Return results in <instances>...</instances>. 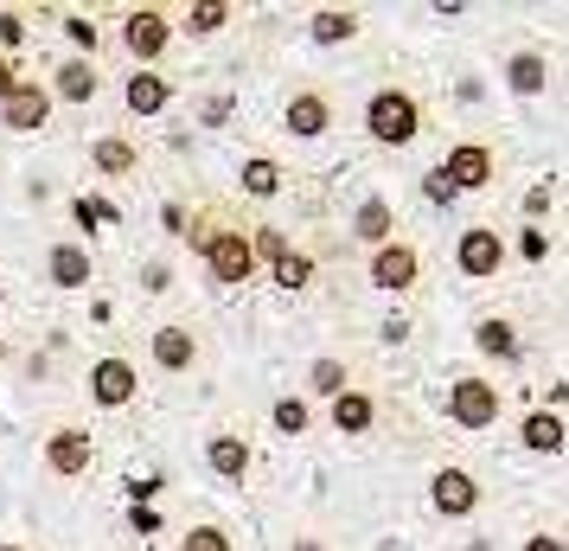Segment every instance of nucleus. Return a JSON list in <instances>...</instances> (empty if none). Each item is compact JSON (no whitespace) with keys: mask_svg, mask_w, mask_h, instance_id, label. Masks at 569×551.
Instances as JSON below:
<instances>
[{"mask_svg":"<svg viewBox=\"0 0 569 551\" xmlns=\"http://www.w3.org/2000/svg\"><path fill=\"white\" fill-rule=\"evenodd\" d=\"M122 97H129V116H160V109L173 104V78H160V71H129V83H122Z\"/></svg>","mask_w":569,"mask_h":551,"instance_id":"obj_13","label":"nucleus"},{"mask_svg":"<svg viewBox=\"0 0 569 551\" xmlns=\"http://www.w3.org/2000/svg\"><path fill=\"white\" fill-rule=\"evenodd\" d=\"M295 551H327V545H320V539H295Z\"/></svg>","mask_w":569,"mask_h":551,"instance_id":"obj_37","label":"nucleus"},{"mask_svg":"<svg viewBox=\"0 0 569 551\" xmlns=\"http://www.w3.org/2000/svg\"><path fill=\"white\" fill-rule=\"evenodd\" d=\"M0 551H27V545H0Z\"/></svg>","mask_w":569,"mask_h":551,"instance_id":"obj_38","label":"nucleus"},{"mask_svg":"<svg viewBox=\"0 0 569 551\" xmlns=\"http://www.w3.org/2000/svg\"><path fill=\"white\" fill-rule=\"evenodd\" d=\"M525 551H569L557 532H538V539H525Z\"/></svg>","mask_w":569,"mask_h":551,"instance_id":"obj_36","label":"nucleus"},{"mask_svg":"<svg viewBox=\"0 0 569 551\" xmlns=\"http://www.w3.org/2000/svg\"><path fill=\"white\" fill-rule=\"evenodd\" d=\"M390 225H397V218H390L385 199H365V206L352 211V232H359L365 244H371V250H378V244H390Z\"/></svg>","mask_w":569,"mask_h":551,"instance_id":"obj_22","label":"nucleus"},{"mask_svg":"<svg viewBox=\"0 0 569 551\" xmlns=\"http://www.w3.org/2000/svg\"><path fill=\"white\" fill-rule=\"evenodd\" d=\"M58 97H64V104H90V97H97V65H90V58L58 65Z\"/></svg>","mask_w":569,"mask_h":551,"instance_id":"obj_21","label":"nucleus"},{"mask_svg":"<svg viewBox=\"0 0 569 551\" xmlns=\"http://www.w3.org/2000/svg\"><path fill=\"white\" fill-rule=\"evenodd\" d=\"M308 385H313L320 397H339V392H346V360H313V366H308Z\"/></svg>","mask_w":569,"mask_h":551,"instance_id":"obj_27","label":"nucleus"},{"mask_svg":"<svg viewBox=\"0 0 569 551\" xmlns=\"http://www.w3.org/2000/svg\"><path fill=\"white\" fill-rule=\"evenodd\" d=\"M243 193H250V199H276V193H282V167L262 160V155H250L243 160Z\"/></svg>","mask_w":569,"mask_h":551,"instance_id":"obj_24","label":"nucleus"},{"mask_svg":"<svg viewBox=\"0 0 569 551\" xmlns=\"http://www.w3.org/2000/svg\"><path fill=\"white\" fill-rule=\"evenodd\" d=\"M64 32H71V46H83V52L97 46V20H90V13H71V20H64Z\"/></svg>","mask_w":569,"mask_h":551,"instance_id":"obj_33","label":"nucleus"},{"mask_svg":"<svg viewBox=\"0 0 569 551\" xmlns=\"http://www.w3.org/2000/svg\"><path fill=\"white\" fill-rule=\"evenodd\" d=\"M269 417H276L282 436H301V430H308V404H301V397H276V411H269Z\"/></svg>","mask_w":569,"mask_h":551,"instance_id":"obj_30","label":"nucleus"},{"mask_svg":"<svg viewBox=\"0 0 569 551\" xmlns=\"http://www.w3.org/2000/svg\"><path fill=\"white\" fill-rule=\"evenodd\" d=\"M250 257L282 263V257H288V237H282V232H257V237H250Z\"/></svg>","mask_w":569,"mask_h":551,"instance_id":"obj_31","label":"nucleus"},{"mask_svg":"<svg viewBox=\"0 0 569 551\" xmlns=\"http://www.w3.org/2000/svg\"><path fill=\"white\" fill-rule=\"evenodd\" d=\"M371 423H378V397L359 392V385H346V392L333 397V430L339 436H365Z\"/></svg>","mask_w":569,"mask_h":551,"instance_id":"obj_14","label":"nucleus"},{"mask_svg":"<svg viewBox=\"0 0 569 551\" xmlns=\"http://www.w3.org/2000/svg\"><path fill=\"white\" fill-rule=\"evenodd\" d=\"M282 129L301 135V141H320V135L333 129V104H327L320 90H295L288 109H282Z\"/></svg>","mask_w":569,"mask_h":551,"instance_id":"obj_10","label":"nucleus"},{"mask_svg":"<svg viewBox=\"0 0 569 551\" xmlns=\"http://www.w3.org/2000/svg\"><path fill=\"white\" fill-rule=\"evenodd\" d=\"M20 83H27V78H20V65H13V58L0 52V104H7V97H13Z\"/></svg>","mask_w":569,"mask_h":551,"instance_id":"obj_35","label":"nucleus"},{"mask_svg":"<svg viewBox=\"0 0 569 551\" xmlns=\"http://www.w3.org/2000/svg\"><path fill=\"white\" fill-rule=\"evenodd\" d=\"M122 39H129V52L154 71V58L167 52V39H173V27H167V13L160 7H134L129 20H122Z\"/></svg>","mask_w":569,"mask_h":551,"instance_id":"obj_7","label":"nucleus"},{"mask_svg":"<svg viewBox=\"0 0 569 551\" xmlns=\"http://www.w3.org/2000/svg\"><path fill=\"white\" fill-rule=\"evenodd\" d=\"M134 392H141V378H134L129 360H97V366H90V397H97L103 411H122V404H134Z\"/></svg>","mask_w":569,"mask_h":551,"instance_id":"obj_9","label":"nucleus"},{"mask_svg":"<svg viewBox=\"0 0 569 551\" xmlns=\"http://www.w3.org/2000/svg\"><path fill=\"white\" fill-rule=\"evenodd\" d=\"M46 269H52L58 289H83V283H90V250H83V244H52Z\"/></svg>","mask_w":569,"mask_h":551,"instance_id":"obj_17","label":"nucleus"},{"mask_svg":"<svg viewBox=\"0 0 569 551\" xmlns=\"http://www.w3.org/2000/svg\"><path fill=\"white\" fill-rule=\"evenodd\" d=\"M206 462L224 474V481H243V469H250V443H243V436H211Z\"/></svg>","mask_w":569,"mask_h":551,"instance_id":"obj_19","label":"nucleus"},{"mask_svg":"<svg viewBox=\"0 0 569 551\" xmlns=\"http://www.w3.org/2000/svg\"><path fill=\"white\" fill-rule=\"evenodd\" d=\"M276 283H282L288 295H295V289H308V283H313V257H301V250H288V257L276 263Z\"/></svg>","mask_w":569,"mask_h":551,"instance_id":"obj_28","label":"nucleus"},{"mask_svg":"<svg viewBox=\"0 0 569 551\" xmlns=\"http://www.w3.org/2000/svg\"><path fill=\"white\" fill-rule=\"evenodd\" d=\"M543 71H550V65H543V52H512V58H506V83H512L518 97H538L543 83H550Z\"/></svg>","mask_w":569,"mask_h":551,"instance_id":"obj_20","label":"nucleus"},{"mask_svg":"<svg viewBox=\"0 0 569 551\" xmlns=\"http://www.w3.org/2000/svg\"><path fill=\"white\" fill-rule=\"evenodd\" d=\"M455 263H461V276H473V283H487L492 269L506 263V244H499V232H487V225H473V232L455 237Z\"/></svg>","mask_w":569,"mask_h":551,"instance_id":"obj_8","label":"nucleus"},{"mask_svg":"<svg viewBox=\"0 0 569 551\" xmlns=\"http://www.w3.org/2000/svg\"><path fill=\"white\" fill-rule=\"evenodd\" d=\"M352 32H359V13H352V7L313 13V39H320V46H339V39H352Z\"/></svg>","mask_w":569,"mask_h":551,"instance_id":"obj_25","label":"nucleus"},{"mask_svg":"<svg viewBox=\"0 0 569 551\" xmlns=\"http://www.w3.org/2000/svg\"><path fill=\"white\" fill-rule=\"evenodd\" d=\"M0 122H7L13 135L46 129V122H52V90H39V83H20V90L0 104Z\"/></svg>","mask_w":569,"mask_h":551,"instance_id":"obj_11","label":"nucleus"},{"mask_svg":"<svg viewBox=\"0 0 569 551\" xmlns=\"http://www.w3.org/2000/svg\"><path fill=\"white\" fill-rule=\"evenodd\" d=\"M141 289H148V295L173 289V263H141Z\"/></svg>","mask_w":569,"mask_h":551,"instance_id":"obj_32","label":"nucleus"},{"mask_svg":"<svg viewBox=\"0 0 569 551\" xmlns=\"http://www.w3.org/2000/svg\"><path fill=\"white\" fill-rule=\"evenodd\" d=\"M90 160H97V174H109V180H122V174H134V141L129 135H97L90 141Z\"/></svg>","mask_w":569,"mask_h":551,"instance_id":"obj_16","label":"nucleus"},{"mask_svg":"<svg viewBox=\"0 0 569 551\" xmlns=\"http://www.w3.org/2000/svg\"><path fill=\"white\" fill-rule=\"evenodd\" d=\"M518 436H525V449H531V455H557V449L569 443V430H563V417H557V411H531Z\"/></svg>","mask_w":569,"mask_h":551,"instance_id":"obj_18","label":"nucleus"},{"mask_svg":"<svg viewBox=\"0 0 569 551\" xmlns=\"http://www.w3.org/2000/svg\"><path fill=\"white\" fill-rule=\"evenodd\" d=\"M448 417L461 423V430H487L499 417V392H492L487 378H455L448 385Z\"/></svg>","mask_w":569,"mask_h":551,"instance_id":"obj_5","label":"nucleus"},{"mask_svg":"<svg viewBox=\"0 0 569 551\" xmlns=\"http://www.w3.org/2000/svg\"><path fill=\"white\" fill-rule=\"evenodd\" d=\"M422 283V250L416 244H378L371 250V289H385V295H403V289H416Z\"/></svg>","mask_w":569,"mask_h":551,"instance_id":"obj_2","label":"nucleus"},{"mask_svg":"<svg viewBox=\"0 0 569 551\" xmlns=\"http://www.w3.org/2000/svg\"><path fill=\"white\" fill-rule=\"evenodd\" d=\"M90 455H97V449H90V430H52V436H46V469L52 474H83Z\"/></svg>","mask_w":569,"mask_h":551,"instance_id":"obj_12","label":"nucleus"},{"mask_svg":"<svg viewBox=\"0 0 569 551\" xmlns=\"http://www.w3.org/2000/svg\"><path fill=\"white\" fill-rule=\"evenodd\" d=\"M206 269H211V283H250V269H257V257H250V237L243 232H211L206 237Z\"/></svg>","mask_w":569,"mask_h":551,"instance_id":"obj_3","label":"nucleus"},{"mask_svg":"<svg viewBox=\"0 0 569 551\" xmlns=\"http://www.w3.org/2000/svg\"><path fill=\"white\" fill-rule=\"evenodd\" d=\"M180 551H237V545H231L224 525H192V532L180 539Z\"/></svg>","mask_w":569,"mask_h":551,"instance_id":"obj_29","label":"nucleus"},{"mask_svg":"<svg viewBox=\"0 0 569 551\" xmlns=\"http://www.w3.org/2000/svg\"><path fill=\"white\" fill-rule=\"evenodd\" d=\"M0 46H13V52L27 46V20L20 13H0Z\"/></svg>","mask_w":569,"mask_h":551,"instance_id":"obj_34","label":"nucleus"},{"mask_svg":"<svg viewBox=\"0 0 569 551\" xmlns=\"http://www.w3.org/2000/svg\"><path fill=\"white\" fill-rule=\"evenodd\" d=\"M224 20H231V7H224V0H192V7H186V32H199V39L218 32Z\"/></svg>","mask_w":569,"mask_h":551,"instance_id":"obj_26","label":"nucleus"},{"mask_svg":"<svg viewBox=\"0 0 569 551\" xmlns=\"http://www.w3.org/2000/svg\"><path fill=\"white\" fill-rule=\"evenodd\" d=\"M441 180L455 186V193H487L492 186V148L487 141H455L448 160H441Z\"/></svg>","mask_w":569,"mask_h":551,"instance_id":"obj_4","label":"nucleus"},{"mask_svg":"<svg viewBox=\"0 0 569 551\" xmlns=\"http://www.w3.org/2000/svg\"><path fill=\"white\" fill-rule=\"evenodd\" d=\"M429 506L448 513V520H467V513L480 506V481H473L467 469H436L429 474Z\"/></svg>","mask_w":569,"mask_h":551,"instance_id":"obj_6","label":"nucleus"},{"mask_svg":"<svg viewBox=\"0 0 569 551\" xmlns=\"http://www.w3.org/2000/svg\"><path fill=\"white\" fill-rule=\"evenodd\" d=\"M0 302H7V289H0Z\"/></svg>","mask_w":569,"mask_h":551,"instance_id":"obj_39","label":"nucleus"},{"mask_svg":"<svg viewBox=\"0 0 569 551\" xmlns=\"http://www.w3.org/2000/svg\"><path fill=\"white\" fill-rule=\"evenodd\" d=\"M365 129H371V141H385V148H403V141H416L422 135V104H416L410 90H378L371 104H365Z\"/></svg>","mask_w":569,"mask_h":551,"instance_id":"obj_1","label":"nucleus"},{"mask_svg":"<svg viewBox=\"0 0 569 551\" xmlns=\"http://www.w3.org/2000/svg\"><path fill=\"white\" fill-rule=\"evenodd\" d=\"M148 353H154L160 372H186L199 360V341H192L186 327H154V334H148Z\"/></svg>","mask_w":569,"mask_h":551,"instance_id":"obj_15","label":"nucleus"},{"mask_svg":"<svg viewBox=\"0 0 569 551\" xmlns=\"http://www.w3.org/2000/svg\"><path fill=\"white\" fill-rule=\"evenodd\" d=\"M473 341H480V353H492V360H518V327L512 321H480V327H473Z\"/></svg>","mask_w":569,"mask_h":551,"instance_id":"obj_23","label":"nucleus"}]
</instances>
